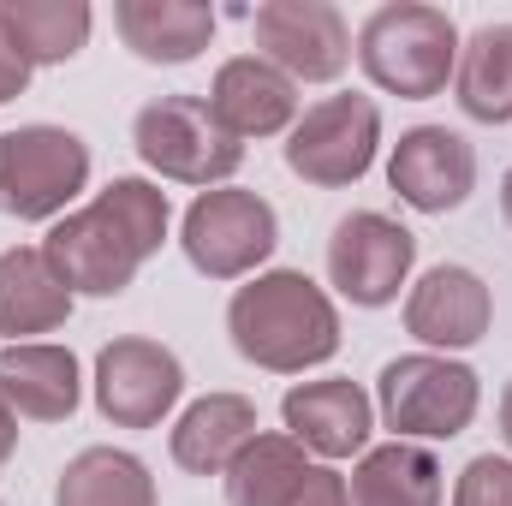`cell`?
Returning a JSON list of instances; mask_svg holds the SVG:
<instances>
[{
	"label": "cell",
	"instance_id": "1",
	"mask_svg": "<svg viewBox=\"0 0 512 506\" xmlns=\"http://www.w3.org/2000/svg\"><path fill=\"white\" fill-rule=\"evenodd\" d=\"M161 239H167V191L149 179H114L84 209H72L48 227L42 256L72 286V298L78 292L120 298L137 280V268L161 251Z\"/></svg>",
	"mask_w": 512,
	"mask_h": 506
},
{
	"label": "cell",
	"instance_id": "2",
	"mask_svg": "<svg viewBox=\"0 0 512 506\" xmlns=\"http://www.w3.org/2000/svg\"><path fill=\"white\" fill-rule=\"evenodd\" d=\"M227 334L239 358H251L256 370H274V376H304L310 364H328L340 352L334 298L298 268H274V274H256L251 286H239L227 304Z\"/></svg>",
	"mask_w": 512,
	"mask_h": 506
},
{
	"label": "cell",
	"instance_id": "3",
	"mask_svg": "<svg viewBox=\"0 0 512 506\" xmlns=\"http://www.w3.org/2000/svg\"><path fill=\"white\" fill-rule=\"evenodd\" d=\"M358 66L387 96L429 102V96L447 90V78L459 66V24L441 6H423V0L376 6L358 30Z\"/></svg>",
	"mask_w": 512,
	"mask_h": 506
},
{
	"label": "cell",
	"instance_id": "4",
	"mask_svg": "<svg viewBox=\"0 0 512 506\" xmlns=\"http://www.w3.org/2000/svg\"><path fill=\"white\" fill-rule=\"evenodd\" d=\"M477 370L441 352H405L376 381V405L393 441H453L477 417Z\"/></svg>",
	"mask_w": 512,
	"mask_h": 506
},
{
	"label": "cell",
	"instance_id": "5",
	"mask_svg": "<svg viewBox=\"0 0 512 506\" xmlns=\"http://www.w3.org/2000/svg\"><path fill=\"white\" fill-rule=\"evenodd\" d=\"M131 143L161 179L203 185V191L233 179L239 161H245V143L221 126V114L203 96H155V102H143L137 120H131Z\"/></svg>",
	"mask_w": 512,
	"mask_h": 506
},
{
	"label": "cell",
	"instance_id": "6",
	"mask_svg": "<svg viewBox=\"0 0 512 506\" xmlns=\"http://www.w3.org/2000/svg\"><path fill=\"white\" fill-rule=\"evenodd\" d=\"M90 185V143L66 126H18L0 137V215L60 221Z\"/></svg>",
	"mask_w": 512,
	"mask_h": 506
},
{
	"label": "cell",
	"instance_id": "7",
	"mask_svg": "<svg viewBox=\"0 0 512 506\" xmlns=\"http://www.w3.org/2000/svg\"><path fill=\"white\" fill-rule=\"evenodd\" d=\"M185 256L197 274L209 280H245L251 268H262L274 245H280V221H274V203L256 197V191H203L191 209H185Z\"/></svg>",
	"mask_w": 512,
	"mask_h": 506
},
{
	"label": "cell",
	"instance_id": "8",
	"mask_svg": "<svg viewBox=\"0 0 512 506\" xmlns=\"http://www.w3.org/2000/svg\"><path fill=\"white\" fill-rule=\"evenodd\" d=\"M376 143H382V108L370 96H328L298 114V126L286 137V167L304 185L340 191L370 173Z\"/></svg>",
	"mask_w": 512,
	"mask_h": 506
},
{
	"label": "cell",
	"instance_id": "9",
	"mask_svg": "<svg viewBox=\"0 0 512 506\" xmlns=\"http://www.w3.org/2000/svg\"><path fill=\"white\" fill-rule=\"evenodd\" d=\"M251 36L292 84H334L352 66V30L328 0H268L251 12Z\"/></svg>",
	"mask_w": 512,
	"mask_h": 506
},
{
	"label": "cell",
	"instance_id": "10",
	"mask_svg": "<svg viewBox=\"0 0 512 506\" xmlns=\"http://www.w3.org/2000/svg\"><path fill=\"white\" fill-rule=\"evenodd\" d=\"M179 393H185V370L161 340L126 334L96 352V405L120 429H155L179 405Z\"/></svg>",
	"mask_w": 512,
	"mask_h": 506
},
{
	"label": "cell",
	"instance_id": "11",
	"mask_svg": "<svg viewBox=\"0 0 512 506\" xmlns=\"http://www.w3.org/2000/svg\"><path fill=\"white\" fill-rule=\"evenodd\" d=\"M411 262H417V239H411L399 221L376 215V209L346 215V221L334 227V239H328V280H334L358 310L393 304L399 286H405V274H411Z\"/></svg>",
	"mask_w": 512,
	"mask_h": 506
},
{
	"label": "cell",
	"instance_id": "12",
	"mask_svg": "<svg viewBox=\"0 0 512 506\" xmlns=\"http://www.w3.org/2000/svg\"><path fill=\"white\" fill-rule=\"evenodd\" d=\"M387 185L423 215H447L477 191V149L447 126H411L387 155Z\"/></svg>",
	"mask_w": 512,
	"mask_h": 506
},
{
	"label": "cell",
	"instance_id": "13",
	"mask_svg": "<svg viewBox=\"0 0 512 506\" xmlns=\"http://www.w3.org/2000/svg\"><path fill=\"white\" fill-rule=\"evenodd\" d=\"M280 417L292 429L298 447L322 453V459H352L370 447V429H376V405L358 381L328 376V381H298L286 399H280Z\"/></svg>",
	"mask_w": 512,
	"mask_h": 506
},
{
	"label": "cell",
	"instance_id": "14",
	"mask_svg": "<svg viewBox=\"0 0 512 506\" xmlns=\"http://www.w3.org/2000/svg\"><path fill=\"white\" fill-rule=\"evenodd\" d=\"M489 286L483 274H471L465 262H435L411 298H405V328L423 340V346H441V352H459V346H477L489 334Z\"/></svg>",
	"mask_w": 512,
	"mask_h": 506
},
{
	"label": "cell",
	"instance_id": "15",
	"mask_svg": "<svg viewBox=\"0 0 512 506\" xmlns=\"http://www.w3.org/2000/svg\"><path fill=\"white\" fill-rule=\"evenodd\" d=\"M209 108L221 114V126L239 143L245 137H274V131L298 126V84L280 66H268L262 54H239L215 72Z\"/></svg>",
	"mask_w": 512,
	"mask_h": 506
},
{
	"label": "cell",
	"instance_id": "16",
	"mask_svg": "<svg viewBox=\"0 0 512 506\" xmlns=\"http://www.w3.org/2000/svg\"><path fill=\"white\" fill-rule=\"evenodd\" d=\"M0 399L30 423H66L78 411V358L48 340L0 346Z\"/></svg>",
	"mask_w": 512,
	"mask_h": 506
},
{
	"label": "cell",
	"instance_id": "17",
	"mask_svg": "<svg viewBox=\"0 0 512 506\" xmlns=\"http://www.w3.org/2000/svg\"><path fill=\"white\" fill-rule=\"evenodd\" d=\"M114 30L149 66H191L215 36V6H203V0H120Z\"/></svg>",
	"mask_w": 512,
	"mask_h": 506
},
{
	"label": "cell",
	"instance_id": "18",
	"mask_svg": "<svg viewBox=\"0 0 512 506\" xmlns=\"http://www.w3.org/2000/svg\"><path fill=\"white\" fill-rule=\"evenodd\" d=\"M256 435V405L245 393H209L185 405L173 423V465L191 477H227V465L251 447Z\"/></svg>",
	"mask_w": 512,
	"mask_h": 506
},
{
	"label": "cell",
	"instance_id": "19",
	"mask_svg": "<svg viewBox=\"0 0 512 506\" xmlns=\"http://www.w3.org/2000/svg\"><path fill=\"white\" fill-rule=\"evenodd\" d=\"M72 316V286L54 274L42 245L0 251V334L24 346V334H54Z\"/></svg>",
	"mask_w": 512,
	"mask_h": 506
},
{
	"label": "cell",
	"instance_id": "20",
	"mask_svg": "<svg viewBox=\"0 0 512 506\" xmlns=\"http://www.w3.org/2000/svg\"><path fill=\"white\" fill-rule=\"evenodd\" d=\"M352 506H441V459L423 441H387L358 459V471L346 477Z\"/></svg>",
	"mask_w": 512,
	"mask_h": 506
},
{
	"label": "cell",
	"instance_id": "21",
	"mask_svg": "<svg viewBox=\"0 0 512 506\" xmlns=\"http://www.w3.org/2000/svg\"><path fill=\"white\" fill-rule=\"evenodd\" d=\"M453 96L483 126H507L512 120V24H477L459 42Z\"/></svg>",
	"mask_w": 512,
	"mask_h": 506
},
{
	"label": "cell",
	"instance_id": "22",
	"mask_svg": "<svg viewBox=\"0 0 512 506\" xmlns=\"http://www.w3.org/2000/svg\"><path fill=\"white\" fill-rule=\"evenodd\" d=\"M54 506H155V477L126 447H84L60 471Z\"/></svg>",
	"mask_w": 512,
	"mask_h": 506
},
{
	"label": "cell",
	"instance_id": "23",
	"mask_svg": "<svg viewBox=\"0 0 512 506\" xmlns=\"http://www.w3.org/2000/svg\"><path fill=\"white\" fill-rule=\"evenodd\" d=\"M6 6V24H12V42L30 66H60L72 60L84 42H90V6L84 0H0Z\"/></svg>",
	"mask_w": 512,
	"mask_h": 506
},
{
	"label": "cell",
	"instance_id": "24",
	"mask_svg": "<svg viewBox=\"0 0 512 506\" xmlns=\"http://www.w3.org/2000/svg\"><path fill=\"white\" fill-rule=\"evenodd\" d=\"M304 477L310 465L292 435H251V447L227 465V506H286Z\"/></svg>",
	"mask_w": 512,
	"mask_h": 506
},
{
	"label": "cell",
	"instance_id": "25",
	"mask_svg": "<svg viewBox=\"0 0 512 506\" xmlns=\"http://www.w3.org/2000/svg\"><path fill=\"white\" fill-rule=\"evenodd\" d=\"M453 506H512V459H471L459 471V489H453Z\"/></svg>",
	"mask_w": 512,
	"mask_h": 506
},
{
	"label": "cell",
	"instance_id": "26",
	"mask_svg": "<svg viewBox=\"0 0 512 506\" xmlns=\"http://www.w3.org/2000/svg\"><path fill=\"white\" fill-rule=\"evenodd\" d=\"M286 506H352V489H346V477H340V471L310 465V477L292 489V501H286Z\"/></svg>",
	"mask_w": 512,
	"mask_h": 506
},
{
	"label": "cell",
	"instance_id": "27",
	"mask_svg": "<svg viewBox=\"0 0 512 506\" xmlns=\"http://www.w3.org/2000/svg\"><path fill=\"white\" fill-rule=\"evenodd\" d=\"M30 72H36V66L18 54V42H12V24H6V6H0V108H6L12 96H24Z\"/></svg>",
	"mask_w": 512,
	"mask_h": 506
},
{
	"label": "cell",
	"instance_id": "28",
	"mask_svg": "<svg viewBox=\"0 0 512 506\" xmlns=\"http://www.w3.org/2000/svg\"><path fill=\"white\" fill-rule=\"evenodd\" d=\"M12 447H18V411L0 399V465L12 459Z\"/></svg>",
	"mask_w": 512,
	"mask_h": 506
},
{
	"label": "cell",
	"instance_id": "29",
	"mask_svg": "<svg viewBox=\"0 0 512 506\" xmlns=\"http://www.w3.org/2000/svg\"><path fill=\"white\" fill-rule=\"evenodd\" d=\"M501 435H507V441H512V387H507V393H501Z\"/></svg>",
	"mask_w": 512,
	"mask_h": 506
},
{
	"label": "cell",
	"instance_id": "30",
	"mask_svg": "<svg viewBox=\"0 0 512 506\" xmlns=\"http://www.w3.org/2000/svg\"><path fill=\"white\" fill-rule=\"evenodd\" d=\"M501 209H507V221H512V167H507V179H501Z\"/></svg>",
	"mask_w": 512,
	"mask_h": 506
}]
</instances>
